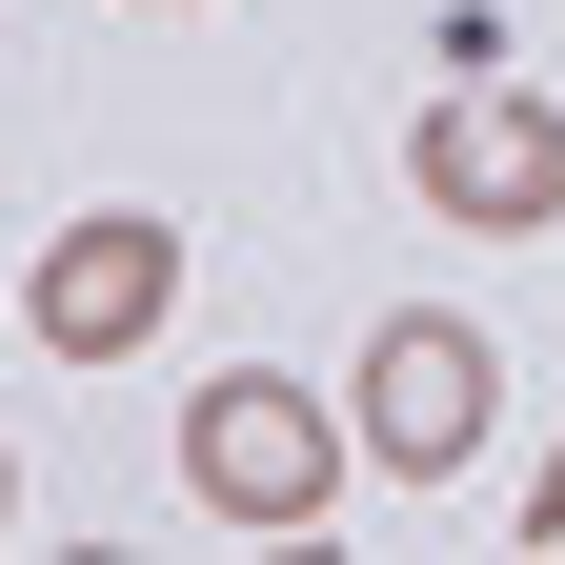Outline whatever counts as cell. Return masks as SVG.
<instances>
[{
    "instance_id": "cell-1",
    "label": "cell",
    "mask_w": 565,
    "mask_h": 565,
    "mask_svg": "<svg viewBox=\"0 0 565 565\" xmlns=\"http://www.w3.org/2000/svg\"><path fill=\"white\" fill-rule=\"evenodd\" d=\"M343 465H364V445H343L303 384H263V364L182 404V484H202V525H323V505H343Z\"/></svg>"
},
{
    "instance_id": "cell-2",
    "label": "cell",
    "mask_w": 565,
    "mask_h": 565,
    "mask_svg": "<svg viewBox=\"0 0 565 565\" xmlns=\"http://www.w3.org/2000/svg\"><path fill=\"white\" fill-rule=\"evenodd\" d=\"M162 303H182V223H162V202H102V223H61V243H41V282H21V323L61 343V364H121V343H162Z\"/></svg>"
},
{
    "instance_id": "cell-3",
    "label": "cell",
    "mask_w": 565,
    "mask_h": 565,
    "mask_svg": "<svg viewBox=\"0 0 565 565\" xmlns=\"http://www.w3.org/2000/svg\"><path fill=\"white\" fill-rule=\"evenodd\" d=\"M484 404H505V364H484L465 303H404V323L364 343V465H424V484H445V465L484 445Z\"/></svg>"
},
{
    "instance_id": "cell-4",
    "label": "cell",
    "mask_w": 565,
    "mask_h": 565,
    "mask_svg": "<svg viewBox=\"0 0 565 565\" xmlns=\"http://www.w3.org/2000/svg\"><path fill=\"white\" fill-rule=\"evenodd\" d=\"M404 162H424V202H445L465 243L565 223V121H545V102H505V82H484V102H424V141H404Z\"/></svg>"
},
{
    "instance_id": "cell-5",
    "label": "cell",
    "mask_w": 565,
    "mask_h": 565,
    "mask_svg": "<svg viewBox=\"0 0 565 565\" xmlns=\"http://www.w3.org/2000/svg\"><path fill=\"white\" fill-rule=\"evenodd\" d=\"M525 545H565V445H545V484H525Z\"/></svg>"
},
{
    "instance_id": "cell-6",
    "label": "cell",
    "mask_w": 565,
    "mask_h": 565,
    "mask_svg": "<svg viewBox=\"0 0 565 565\" xmlns=\"http://www.w3.org/2000/svg\"><path fill=\"white\" fill-rule=\"evenodd\" d=\"M0 525H21V465H0Z\"/></svg>"
}]
</instances>
